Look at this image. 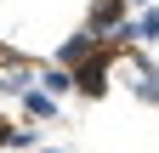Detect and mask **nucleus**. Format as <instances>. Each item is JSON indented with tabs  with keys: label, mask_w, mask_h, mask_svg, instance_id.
Listing matches in <instances>:
<instances>
[{
	"label": "nucleus",
	"mask_w": 159,
	"mask_h": 153,
	"mask_svg": "<svg viewBox=\"0 0 159 153\" xmlns=\"http://www.w3.org/2000/svg\"><path fill=\"white\" fill-rule=\"evenodd\" d=\"M91 51H102V46H97V34H91V28H80V34H68V40H63L57 63H63V68H80V63H85Z\"/></svg>",
	"instance_id": "3"
},
{
	"label": "nucleus",
	"mask_w": 159,
	"mask_h": 153,
	"mask_svg": "<svg viewBox=\"0 0 159 153\" xmlns=\"http://www.w3.org/2000/svg\"><path fill=\"white\" fill-rule=\"evenodd\" d=\"M40 85H46V91H51V97H63V91H80V85H74V68H63V63H57V68H46V74H40Z\"/></svg>",
	"instance_id": "6"
},
{
	"label": "nucleus",
	"mask_w": 159,
	"mask_h": 153,
	"mask_svg": "<svg viewBox=\"0 0 159 153\" xmlns=\"http://www.w3.org/2000/svg\"><path fill=\"white\" fill-rule=\"evenodd\" d=\"M46 153H63V147H46Z\"/></svg>",
	"instance_id": "11"
},
{
	"label": "nucleus",
	"mask_w": 159,
	"mask_h": 153,
	"mask_svg": "<svg viewBox=\"0 0 159 153\" xmlns=\"http://www.w3.org/2000/svg\"><path fill=\"white\" fill-rule=\"evenodd\" d=\"M131 40H159V11L153 6H142V11L131 17Z\"/></svg>",
	"instance_id": "7"
},
{
	"label": "nucleus",
	"mask_w": 159,
	"mask_h": 153,
	"mask_svg": "<svg viewBox=\"0 0 159 153\" xmlns=\"http://www.w3.org/2000/svg\"><path fill=\"white\" fill-rule=\"evenodd\" d=\"M23 113H29V119H51V113H57V97H51L46 85H29L23 91Z\"/></svg>",
	"instance_id": "4"
},
{
	"label": "nucleus",
	"mask_w": 159,
	"mask_h": 153,
	"mask_svg": "<svg viewBox=\"0 0 159 153\" xmlns=\"http://www.w3.org/2000/svg\"><path fill=\"white\" fill-rule=\"evenodd\" d=\"M125 6H148V0H125Z\"/></svg>",
	"instance_id": "9"
},
{
	"label": "nucleus",
	"mask_w": 159,
	"mask_h": 153,
	"mask_svg": "<svg viewBox=\"0 0 159 153\" xmlns=\"http://www.w3.org/2000/svg\"><path fill=\"white\" fill-rule=\"evenodd\" d=\"M108 57H114V46H102V51H91L85 63L74 68V85L85 91V97H102V91H108Z\"/></svg>",
	"instance_id": "1"
},
{
	"label": "nucleus",
	"mask_w": 159,
	"mask_h": 153,
	"mask_svg": "<svg viewBox=\"0 0 159 153\" xmlns=\"http://www.w3.org/2000/svg\"><path fill=\"white\" fill-rule=\"evenodd\" d=\"M6 147H17V153L34 147V130H6Z\"/></svg>",
	"instance_id": "8"
},
{
	"label": "nucleus",
	"mask_w": 159,
	"mask_h": 153,
	"mask_svg": "<svg viewBox=\"0 0 159 153\" xmlns=\"http://www.w3.org/2000/svg\"><path fill=\"white\" fill-rule=\"evenodd\" d=\"M119 23H125V0H97L91 6V34L97 40H114Z\"/></svg>",
	"instance_id": "2"
},
{
	"label": "nucleus",
	"mask_w": 159,
	"mask_h": 153,
	"mask_svg": "<svg viewBox=\"0 0 159 153\" xmlns=\"http://www.w3.org/2000/svg\"><path fill=\"white\" fill-rule=\"evenodd\" d=\"M0 147H6V125H0Z\"/></svg>",
	"instance_id": "10"
},
{
	"label": "nucleus",
	"mask_w": 159,
	"mask_h": 153,
	"mask_svg": "<svg viewBox=\"0 0 159 153\" xmlns=\"http://www.w3.org/2000/svg\"><path fill=\"white\" fill-rule=\"evenodd\" d=\"M153 46H159V40H153Z\"/></svg>",
	"instance_id": "12"
},
{
	"label": "nucleus",
	"mask_w": 159,
	"mask_h": 153,
	"mask_svg": "<svg viewBox=\"0 0 159 153\" xmlns=\"http://www.w3.org/2000/svg\"><path fill=\"white\" fill-rule=\"evenodd\" d=\"M131 85H136L142 102H159V68L153 63H131Z\"/></svg>",
	"instance_id": "5"
}]
</instances>
